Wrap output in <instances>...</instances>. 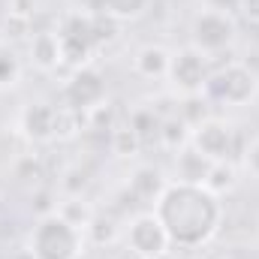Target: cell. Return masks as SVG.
Masks as SVG:
<instances>
[{
	"mask_svg": "<svg viewBox=\"0 0 259 259\" xmlns=\"http://www.w3.org/2000/svg\"><path fill=\"white\" fill-rule=\"evenodd\" d=\"M30 58L39 69H55L64 64V52H61V39L58 33L46 30V33H33L30 39Z\"/></svg>",
	"mask_w": 259,
	"mask_h": 259,
	"instance_id": "7c38bea8",
	"label": "cell"
},
{
	"mask_svg": "<svg viewBox=\"0 0 259 259\" xmlns=\"http://www.w3.org/2000/svg\"><path fill=\"white\" fill-rule=\"evenodd\" d=\"M139 139H142V145L148 142V139H154L157 133H160V118L154 115V109H136V112H130V124H127Z\"/></svg>",
	"mask_w": 259,
	"mask_h": 259,
	"instance_id": "ac0fdd59",
	"label": "cell"
},
{
	"mask_svg": "<svg viewBox=\"0 0 259 259\" xmlns=\"http://www.w3.org/2000/svg\"><path fill=\"white\" fill-rule=\"evenodd\" d=\"M190 124L181 118V115H172V118H163L160 121V133H157V139H160V145L163 148H169V151H181L187 142H190Z\"/></svg>",
	"mask_w": 259,
	"mask_h": 259,
	"instance_id": "5bb4252c",
	"label": "cell"
},
{
	"mask_svg": "<svg viewBox=\"0 0 259 259\" xmlns=\"http://www.w3.org/2000/svg\"><path fill=\"white\" fill-rule=\"evenodd\" d=\"M190 148L208 163H232V154L238 148L235 127L220 118H202L190 130Z\"/></svg>",
	"mask_w": 259,
	"mask_h": 259,
	"instance_id": "5b68a950",
	"label": "cell"
},
{
	"mask_svg": "<svg viewBox=\"0 0 259 259\" xmlns=\"http://www.w3.org/2000/svg\"><path fill=\"white\" fill-rule=\"evenodd\" d=\"M163 190H166V181H163L160 169H154V166H139L130 178V193L142 202H157Z\"/></svg>",
	"mask_w": 259,
	"mask_h": 259,
	"instance_id": "4fadbf2b",
	"label": "cell"
},
{
	"mask_svg": "<svg viewBox=\"0 0 259 259\" xmlns=\"http://www.w3.org/2000/svg\"><path fill=\"white\" fill-rule=\"evenodd\" d=\"M64 103L75 115H84L94 106L106 103V75L97 66H75V72L69 75L64 88Z\"/></svg>",
	"mask_w": 259,
	"mask_h": 259,
	"instance_id": "8992f818",
	"label": "cell"
},
{
	"mask_svg": "<svg viewBox=\"0 0 259 259\" xmlns=\"http://www.w3.org/2000/svg\"><path fill=\"white\" fill-rule=\"evenodd\" d=\"M238 12L250 24H259V0H238Z\"/></svg>",
	"mask_w": 259,
	"mask_h": 259,
	"instance_id": "603a6c76",
	"label": "cell"
},
{
	"mask_svg": "<svg viewBox=\"0 0 259 259\" xmlns=\"http://www.w3.org/2000/svg\"><path fill=\"white\" fill-rule=\"evenodd\" d=\"M84 250V229L69 223L61 211H46L27 238L30 259H78Z\"/></svg>",
	"mask_w": 259,
	"mask_h": 259,
	"instance_id": "7a4b0ae2",
	"label": "cell"
},
{
	"mask_svg": "<svg viewBox=\"0 0 259 259\" xmlns=\"http://www.w3.org/2000/svg\"><path fill=\"white\" fill-rule=\"evenodd\" d=\"M235 33H238V24H235V15L229 12H220V9H199L190 21V46L196 52H202L205 58H214V55H223L232 42H235Z\"/></svg>",
	"mask_w": 259,
	"mask_h": 259,
	"instance_id": "277c9868",
	"label": "cell"
},
{
	"mask_svg": "<svg viewBox=\"0 0 259 259\" xmlns=\"http://www.w3.org/2000/svg\"><path fill=\"white\" fill-rule=\"evenodd\" d=\"M175 166H178V181L202 184V178H205V172H208V166H211V163H208L202 154H196L193 148H181V154H178Z\"/></svg>",
	"mask_w": 259,
	"mask_h": 259,
	"instance_id": "9a60e30c",
	"label": "cell"
},
{
	"mask_svg": "<svg viewBox=\"0 0 259 259\" xmlns=\"http://www.w3.org/2000/svg\"><path fill=\"white\" fill-rule=\"evenodd\" d=\"M169 61H172V52L163 49V46H142L133 58V69L142 75V78H166L169 75Z\"/></svg>",
	"mask_w": 259,
	"mask_h": 259,
	"instance_id": "8fae6325",
	"label": "cell"
},
{
	"mask_svg": "<svg viewBox=\"0 0 259 259\" xmlns=\"http://www.w3.org/2000/svg\"><path fill=\"white\" fill-rule=\"evenodd\" d=\"M205 6H208V9L229 12V15H235V12H238V0H205Z\"/></svg>",
	"mask_w": 259,
	"mask_h": 259,
	"instance_id": "cb8c5ba5",
	"label": "cell"
},
{
	"mask_svg": "<svg viewBox=\"0 0 259 259\" xmlns=\"http://www.w3.org/2000/svg\"><path fill=\"white\" fill-rule=\"evenodd\" d=\"M202 187L211 190L214 196L220 193H229L235 187V166L232 163H211L205 178H202Z\"/></svg>",
	"mask_w": 259,
	"mask_h": 259,
	"instance_id": "e0dca14e",
	"label": "cell"
},
{
	"mask_svg": "<svg viewBox=\"0 0 259 259\" xmlns=\"http://www.w3.org/2000/svg\"><path fill=\"white\" fill-rule=\"evenodd\" d=\"M208 58L202 52H196L193 46L187 49H178L172 52V61H169V84L184 94V97H199L205 81H208Z\"/></svg>",
	"mask_w": 259,
	"mask_h": 259,
	"instance_id": "52a82bcc",
	"label": "cell"
},
{
	"mask_svg": "<svg viewBox=\"0 0 259 259\" xmlns=\"http://www.w3.org/2000/svg\"><path fill=\"white\" fill-rule=\"evenodd\" d=\"M154 214L163 223L169 244L184 247V250L202 247L220 229V220H223L220 196L190 181L166 184V190L154 202Z\"/></svg>",
	"mask_w": 259,
	"mask_h": 259,
	"instance_id": "6da1fadb",
	"label": "cell"
},
{
	"mask_svg": "<svg viewBox=\"0 0 259 259\" xmlns=\"http://www.w3.org/2000/svg\"><path fill=\"white\" fill-rule=\"evenodd\" d=\"M139 148H142V139H139L130 127H115L112 130V151H115L118 157H133Z\"/></svg>",
	"mask_w": 259,
	"mask_h": 259,
	"instance_id": "d6986e66",
	"label": "cell"
},
{
	"mask_svg": "<svg viewBox=\"0 0 259 259\" xmlns=\"http://www.w3.org/2000/svg\"><path fill=\"white\" fill-rule=\"evenodd\" d=\"M3 30H6V36H12V39L27 36V33H30V15L9 12V15H6V21H3Z\"/></svg>",
	"mask_w": 259,
	"mask_h": 259,
	"instance_id": "ffe728a7",
	"label": "cell"
},
{
	"mask_svg": "<svg viewBox=\"0 0 259 259\" xmlns=\"http://www.w3.org/2000/svg\"><path fill=\"white\" fill-rule=\"evenodd\" d=\"M127 247L139 259H163L169 250V235L154 211H142L127 226Z\"/></svg>",
	"mask_w": 259,
	"mask_h": 259,
	"instance_id": "ba28073f",
	"label": "cell"
},
{
	"mask_svg": "<svg viewBox=\"0 0 259 259\" xmlns=\"http://www.w3.org/2000/svg\"><path fill=\"white\" fill-rule=\"evenodd\" d=\"M259 94V72L244 61H229V64L217 66L205 88H202V97L208 103H217V106H232V109H241L247 103H253Z\"/></svg>",
	"mask_w": 259,
	"mask_h": 259,
	"instance_id": "3957f363",
	"label": "cell"
},
{
	"mask_svg": "<svg viewBox=\"0 0 259 259\" xmlns=\"http://www.w3.org/2000/svg\"><path fill=\"white\" fill-rule=\"evenodd\" d=\"M244 169H247L253 178H259V136L244 148Z\"/></svg>",
	"mask_w": 259,
	"mask_h": 259,
	"instance_id": "7402d4cb",
	"label": "cell"
},
{
	"mask_svg": "<svg viewBox=\"0 0 259 259\" xmlns=\"http://www.w3.org/2000/svg\"><path fill=\"white\" fill-rule=\"evenodd\" d=\"M97 9L112 21H133L148 9V0H97Z\"/></svg>",
	"mask_w": 259,
	"mask_h": 259,
	"instance_id": "2e32d148",
	"label": "cell"
},
{
	"mask_svg": "<svg viewBox=\"0 0 259 259\" xmlns=\"http://www.w3.org/2000/svg\"><path fill=\"white\" fill-rule=\"evenodd\" d=\"M18 75H21L18 58L12 52H0V84H15Z\"/></svg>",
	"mask_w": 259,
	"mask_h": 259,
	"instance_id": "44dd1931",
	"label": "cell"
},
{
	"mask_svg": "<svg viewBox=\"0 0 259 259\" xmlns=\"http://www.w3.org/2000/svg\"><path fill=\"white\" fill-rule=\"evenodd\" d=\"M58 39H61L64 64L84 66L88 55L97 49L94 15H81V12H72V15H66L64 24H61V30H58Z\"/></svg>",
	"mask_w": 259,
	"mask_h": 259,
	"instance_id": "9c48e42d",
	"label": "cell"
},
{
	"mask_svg": "<svg viewBox=\"0 0 259 259\" xmlns=\"http://www.w3.org/2000/svg\"><path fill=\"white\" fill-rule=\"evenodd\" d=\"M58 109L49 106V103H30L24 112H21V130L27 139L33 142H49L58 136Z\"/></svg>",
	"mask_w": 259,
	"mask_h": 259,
	"instance_id": "30bf717a",
	"label": "cell"
}]
</instances>
